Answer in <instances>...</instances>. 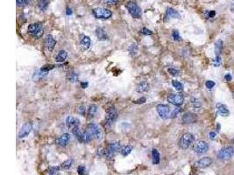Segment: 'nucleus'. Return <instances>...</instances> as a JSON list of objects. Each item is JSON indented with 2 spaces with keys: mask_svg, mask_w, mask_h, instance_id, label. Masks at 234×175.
Returning a JSON list of instances; mask_svg holds the SVG:
<instances>
[{
  "mask_svg": "<svg viewBox=\"0 0 234 175\" xmlns=\"http://www.w3.org/2000/svg\"><path fill=\"white\" fill-rule=\"evenodd\" d=\"M209 136H210V138H211V139H215L216 137H217V133H216L215 131H211V132L209 133Z\"/></svg>",
  "mask_w": 234,
  "mask_h": 175,
  "instance_id": "8fccbe9b",
  "label": "nucleus"
},
{
  "mask_svg": "<svg viewBox=\"0 0 234 175\" xmlns=\"http://www.w3.org/2000/svg\"><path fill=\"white\" fill-rule=\"evenodd\" d=\"M94 16L99 19H108L112 16V11L105 8H96L93 10Z\"/></svg>",
  "mask_w": 234,
  "mask_h": 175,
  "instance_id": "423d86ee",
  "label": "nucleus"
},
{
  "mask_svg": "<svg viewBox=\"0 0 234 175\" xmlns=\"http://www.w3.org/2000/svg\"><path fill=\"white\" fill-rule=\"evenodd\" d=\"M217 110H218V113H219L220 116H229L230 114V112H229V109H227V107L225 105V104H223V103H217Z\"/></svg>",
  "mask_w": 234,
  "mask_h": 175,
  "instance_id": "a211bd4d",
  "label": "nucleus"
},
{
  "mask_svg": "<svg viewBox=\"0 0 234 175\" xmlns=\"http://www.w3.org/2000/svg\"><path fill=\"white\" fill-rule=\"evenodd\" d=\"M85 171H86V168L83 165H80L78 168H77V173L79 175H84L85 174Z\"/></svg>",
  "mask_w": 234,
  "mask_h": 175,
  "instance_id": "58836bf2",
  "label": "nucleus"
},
{
  "mask_svg": "<svg viewBox=\"0 0 234 175\" xmlns=\"http://www.w3.org/2000/svg\"><path fill=\"white\" fill-rule=\"evenodd\" d=\"M149 89V83L147 82H141L136 87V91L138 93H145Z\"/></svg>",
  "mask_w": 234,
  "mask_h": 175,
  "instance_id": "412c9836",
  "label": "nucleus"
},
{
  "mask_svg": "<svg viewBox=\"0 0 234 175\" xmlns=\"http://www.w3.org/2000/svg\"><path fill=\"white\" fill-rule=\"evenodd\" d=\"M194 152L198 155H202L204 154L205 152H207L209 151V145L207 142L200 140L198 142H196L195 145H194Z\"/></svg>",
  "mask_w": 234,
  "mask_h": 175,
  "instance_id": "9d476101",
  "label": "nucleus"
},
{
  "mask_svg": "<svg viewBox=\"0 0 234 175\" xmlns=\"http://www.w3.org/2000/svg\"><path fill=\"white\" fill-rule=\"evenodd\" d=\"M96 34H97V37H98V40H101V41H105L106 39H108V35L106 33V32L103 28L101 27H98L96 30Z\"/></svg>",
  "mask_w": 234,
  "mask_h": 175,
  "instance_id": "aec40b11",
  "label": "nucleus"
},
{
  "mask_svg": "<svg viewBox=\"0 0 234 175\" xmlns=\"http://www.w3.org/2000/svg\"><path fill=\"white\" fill-rule=\"evenodd\" d=\"M212 64H213V66L216 67V68L219 67L220 64H221V57H220V56H216L214 59H212Z\"/></svg>",
  "mask_w": 234,
  "mask_h": 175,
  "instance_id": "473e14b6",
  "label": "nucleus"
},
{
  "mask_svg": "<svg viewBox=\"0 0 234 175\" xmlns=\"http://www.w3.org/2000/svg\"><path fill=\"white\" fill-rule=\"evenodd\" d=\"M216 16V12L215 11H208L206 12V17L207 19H213Z\"/></svg>",
  "mask_w": 234,
  "mask_h": 175,
  "instance_id": "79ce46f5",
  "label": "nucleus"
},
{
  "mask_svg": "<svg viewBox=\"0 0 234 175\" xmlns=\"http://www.w3.org/2000/svg\"><path fill=\"white\" fill-rule=\"evenodd\" d=\"M223 48H224V42L221 40V39H219L215 42V53H216V56H220V54L223 51Z\"/></svg>",
  "mask_w": 234,
  "mask_h": 175,
  "instance_id": "5701e85b",
  "label": "nucleus"
},
{
  "mask_svg": "<svg viewBox=\"0 0 234 175\" xmlns=\"http://www.w3.org/2000/svg\"><path fill=\"white\" fill-rule=\"evenodd\" d=\"M167 16L168 17V18H170V19H179L181 15H180V13L176 11V10H174L173 8H167Z\"/></svg>",
  "mask_w": 234,
  "mask_h": 175,
  "instance_id": "4be33fe9",
  "label": "nucleus"
},
{
  "mask_svg": "<svg viewBox=\"0 0 234 175\" xmlns=\"http://www.w3.org/2000/svg\"><path fill=\"white\" fill-rule=\"evenodd\" d=\"M126 7L130 15L134 19H139L141 17V9L135 2L129 1L126 3Z\"/></svg>",
  "mask_w": 234,
  "mask_h": 175,
  "instance_id": "f03ea898",
  "label": "nucleus"
},
{
  "mask_svg": "<svg viewBox=\"0 0 234 175\" xmlns=\"http://www.w3.org/2000/svg\"><path fill=\"white\" fill-rule=\"evenodd\" d=\"M86 131L91 135V137H94L97 140H100L103 136L101 130L99 129V127L95 123H90L86 128Z\"/></svg>",
  "mask_w": 234,
  "mask_h": 175,
  "instance_id": "0eeeda50",
  "label": "nucleus"
},
{
  "mask_svg": "<svg viewBox=\"0 0 234 175\" xmlns=\"http://www.w3.org/2000/svg\"><path fill=\"white\" fill-rule=\"evenodd\" d=\"M156 110L158 112L159 116L162 118V119H167L169 117H171V109L168 105L166 104H158L156 106Z\"/></svg>",
  "mask_w": 234,
  "mask_h": 175,
  "instance_id": "1a4fd4ad",
  "label": "nucleus"
},
{
  "mask_svg": "<svg viewBox=\"0 0 234 175\" xmlns=\"http://www.w3.org/2000/svg\"><path fill=\"white\" fill-rule=\"evenodd\" d=\"M191 104H192V106L194 107V108H200L201 107V103L198 101V100L196 99V98H194V97H192L191 99Z\"/></svg>",
  "mask_w": 234,
  "mask_h": 175,
  "instance_id": "f704fd0d",
  "label": "nucleus"
},
{
  "mask_svg": "<svg viewBox=\"0 0 234 175\" xmlns=\"http://www.w3.org/2000/svg\"><path fill=\"white\" fill-rule=\"evenodd\" d=\"M140 33H142L144 35H151V34H153V32L149 29H147V28H146V27H144L140 31Z\"/></svg>",
  "mask_w": 234,
  "mask_h": 175,
  "instance_id": "c03bdc74",
  "label": "nucleus"
},
{
  "mask_svg": "<svg viewBox=\"0 0 234 175\" xmlns=\"http://www.w3.org/2000/svg\"><path fill=\"white\" fill-rule=\"evenodd\" d=\"M217 129H218V130H217L218 131H219V130H220V125H219V123L217 124Z\"/></svg>",
  "mask_w": 234,
  "mask_h": 175,
  "instance_id": "5fc2aeb1",
  "label": "nucleus"
},
{
  "mask_svg": "<svg viewBox=\"0 0 234 175\" xmlns=\"http://www.w3.org/2000/svg\"><path fill=\"white\" fill-rule=\"evenodd\" d=\"M32 130H33V123L31 122L26 123L21 127V129L19 130V138H23V137H26V136H28L31 133Z\"/></svg>",
  "mask_w": 234,
  "mask_h": 175,
  "instance_id": "f8f14e48",
  "label": "nucleus"
},
{
  "mask_svg": "<svg viewBox=\"0 0 234 175\" xmlns=\"http://www.w3.org/2000/svg\"><path fill=\"white\" fill-rule=\"evenodd\" d=\"M181 121L184 124H191V123H195L197 121V116L196 114L192 113V112H187L182 116L181 117Z\"/></svg>",
  "mask_w": 234,
  "mask_h": 175,
  "instance_id": "ddd939ff",
  "label": "nucleus"
},
{
  "mask_svg": "<svg viewBox=\"0 0 234 175\" xmlns=\"http://www.w3.org/2000/svg\"><path fill=\"white\" fill-rule=\"evenodd\" d=\"M179 112H180V109L179 108H175L174 110L172 111V113H171V118H174L175 116H177V115L179 114Z\"/></svg>",
  "mask_w": 234,
  "mask_h": 175,
  "instance_id": "de8ad7c7",
  "label": "nucleus"
},
{
  "mask_svg": "<svg viewBox=\"0 0 234 175\" xmlns=\"http://www.w3.org/2000/svg\"><path fill=\"white\" fill-rule=\"evenodd\" d=\"M118 118V111L117 109L114 106H111L108 108L107 111H106L105 116V123L108 125H112L113 124L115 121Z\"/></svg>",
  "mask_w": 234,
  "mask_h": 175,
  "instance_id": "6e6552de",
  "label": "nucleus"
},
{
  "mask_svg": "<svg viewBox=\"0 0 234 175\" xmlns=\"http://www.w3.org/2000/svg\"><path fill=\"white\" fill-rule=\"evenodd\" d=\"M231 11H232V12H234V2L233 4H232V7H231Z\"/></svg>",
  "mask_w": 234,
  "mask_h": 175,
  "instance_id": "864d4df0",
  "label": "nucleus"
},
{
  "mask_svg": "<svg viewBox=\"0 0 234 175\" xmlns=\"http://www.w3.org/2000/svg\"><path fill=\"white\" fill-rule=\"evenodd\" d=\"M167 71H168V73H169L171 76H177L179 75V70L174 69V68H169V69H167Z\"/></svg>",
  "mask_w": 234,
  "mask_h": 175,
  "instance_id": "c9c22d12",
  "label": "nucleus"
},
{
  "mask_svg": "<svg viewBox=\"0 0 234 175\" xmlns=\"http://www.w3.org/2000/svg\"><path fill=\"white\" fill-rule=\"evenodd\" d=\"M28 32L31 35H33L34 38H40L43 34V28H42V24L41 23H34L31 24L28 26Z\"/></svg>",
  "mask_w": 234,
  "mask_h": 175,
  "instance_id": "39448f33",
  "label": "nucleus"
},
{
  "mask_svg": "<svg viewBox=\"0 0 234 175\" xmlns=\"http://www.w3.org/2000/svg\"><path fill=\"white\" fill-rule=\"evenodd\" d=\"M38 6L40 8V10L41 11H46L47 9V6H48V2L46 0H40L39 1Z\"/></svg>",
  "mask_w": 234,
  "mask_h": 175,
  "instance_id": "c756f323",
  "label": "nucleus"
},
{
  "mask_svg": "<svg viewBox=\"0 0 234 175\" xmlns=\"http://www.w3.org/2000/svg\"><path fill=\"white\" fill-rule=\"evenodd\" d=\"M132 146H131V145H126V146H123L122 148H120L119 152H120V154L122 156L126 157L127 155H129V154L132 152Z\"/></svg>",
  "mask_w": 234,
  "mask_h": 175,
  "instance_id": "a878e982",
  "label": "nucleus"
},
{
  "mask_svg": "<svg viewBox=\"0 0 234 175\" xmlns=\"http://www.w3.org/2000/svg\"><path fill=\"white\" fill-rule=\"evenodd\" d=\"M234 156V147L232 145H227L223 147L218 152V159L221 160H229Z\"/></svg>",
  "mask_w": 234,
  "mask_h": 175,
  "instance_id": "7ed1b4c3",
  "label": "nucleus"
},
{
  "mask_svg": "<svg viewBox=\"0 0 234 175\" xmlns=\"http://www.w3.org/2000/svg\"><path fill=\"white\" fill-rule=\"evenodd\" d=\"M128 52L131 55H135L138 53V45L136 43H132L128 47Z\"/></svg>",
  "mask_w": 234,
  "mask_h": 175,
  "instance_id": "c85d7f7f",
  "label": "nucleus"
},
{
  "mask_svg": "<svg viewBox=\"0 0 234 175\" xmlns=\"http://www.w3.org/2000/svg\"><path fill=\"white\" fill-rule=\"evenodd\" d=\"M172 85L177 91H182L183 90V85L178 81H175V80L172 81Z\"/></svg>",
  "mask_w": 234,
  "mask_h": 175,
  "instance_id": "7c9ffc66",
  "label": "nucleus"
},
{
  "mask_svg": "<svg viewBox=\"0 0 234 175\" xmlns=\"http://www.w3.org/2000/svg\"><path fill=\"white\" fill-rule=\"evenodd\" d=\"M205 86H206V88L208 89H212L214 88V86H215V82H213V81H207L206 82H205Z\"/></svg>",
  "mask_w": 234,
  "mask_h": 175,
  "instance_id": "37998d69",
  "label": "nucleus"
},
{
  "mask_svg": "<svg viewBox=\"0 0 234 175\" xmlns=\"http://www.w3.org/2000/svg\"><path fill=\"white\" fill-rule=\"evenodd\" d=\"M98 111V106L96 104H91L89 109H88V116L90 118H92L94 117V116L96 115Z\"/></svg>",
  "mask_w": 234,
  "mask_h": 175,
  "instance_id": "bb28decb",
  "label": "nucleus"
},
{
  "mask_svg": "<svg viewBox=\"0 0 234 175\" xmlns=\"http://www.w3.org/2000/svg\"><path fill=\"white\" fill-rule=\"evenodd\" d=\"M66 14H67L68 16L71 15V14H72V10H71V9H70L69 7L66 8Z\"/></svg>",
  "mask_w": 234,
  "mask_h": 175,
  "instance_id": "3c124183",
  "label": "nucleus"
},
{
  "mask_svg": "<svg viewBox=\"0 0 234 175\" xmlns=\"http://www.w3.org/2000/svg\"><path fill=\"white\" fill-rule=\"evenodd\" d=\"M55 66L54 65H45V66H43L41 69H40V71L41 72H48V71H50L51 69H53Z\"/></svg>",
  "mask_w": 234,
  "mask_h": 175,
  "instance_id": "e433bc0d",
  "label": "nucleus"
},
{
  "mask_svg": "<svg viewBox=\"0 0 234 175\" xmlns=\"http://www.w3.org/2000/svg\"><path fill=\"white\" fill-rule=\"evenodd\" d=\"M31 2V0H17V5L18 6H25L28 5Z\"/></svg>",
  "mask_w": 234,
  "mask_h": 175,
  "instance_id": "4c0bfd02",
  "label": "nucleus"
},
{
  "mask_svg": "<svg viewBox=\"0 0 234 175\" xmlns=\"http://www.w3.org/2000/svg\"><path fill=\"white\" fill-rule=\"evenodd\" d=\"M91 44V41L90 37H88L86 35H83L82 39H81V40H80V45L82 46V48H83V50H87V49L90 48Z\"/></svg>",
  "mask_w": 234,
  "mask_h": 175,
  "instance_id": "6ab92c4d",
  "label": "nucleus"
},
{
  "mask_svg": "<svg viewBox=\"0 0 234 175\" xmlns=\"http://www.w3.org/2000/svg\"><path fill=\"white\" fill-rule=\"evenodd\" d=\"M69 140H70V135L68 133H63L62 135H60V137H58L56 143L60 147H65L68 145Z\"/></svg>",
  "mask_w": 234,
  "mask_h": 175,
  "instance_id": "f3484780",
  "label": "nucleus"
},
{
  "mask_svg": "<svg viewBox=\"0 0 234 175\" xmlns=\"http://www.w3.org/2000/svg\"><path fill=\"white\" fill-rule=\"evenodd\" d=\"M195 141V137L194 136L191 134V133H184L182 136L180 138L179 140V143H178V145L180 147V149L181 150H186L188 149L190 145H192V144L194 143Z\"/></svg>",
  "mask_w": 234,
  "mask_h": 175,
  "instance_id": "f257e3e1",
  "label": "nucleus"
},
{
  "mask_svg": "<svg viewBox=\"0 0 234 175\" xmlns=\"http://www.w3.org/2000/svg\"><path fill=\"white\" fill-rule=\"evenodd\" d=\"M66 125H67V127H68V129L73 130L80 126V121L76 117L69 116L66 119Z\"/></svg>",
  "mask_w": 234,
  "mask_h": 175,
  "instance_id": "dca6fc26",
  "label": "nucleus"
},
{
  "mask_svg": "<svg viewBox=\"0 0 234 175\" xmlns=\"http://www.w3.org/2000/svg\"><path fill=\"white\" fill-rule=\"evenodd\" d=\"M120 150V143L119 142H113L105 148V156L108 160H112L115 156V154Z\"/></svg>",
  "mask_w": 234,
  "mask_h": 175,
  "instance_id": "20e7f679",
  "label": "nucleus"
},
{
  "mask_svg": "<svg viewBox=\"0 0 234 175\" xmlns=\"http://www.w3.org/2000/svg\"><path fill=\"white\" fill-rule=\"evenodd\" d=\"M172 37L175 41H181V37L180 36V33L177 30H174L172 32Z\"/></svg>",
  "mask_w": 234,
  "mask_h": 175,
  "instance_id": "72a5a7b5",
  "label": "nucleus"
},
{
  "mask_svg": "<svg viewBox=\"0 0 234 175\" xmlns=\"http://www.w3.org/2000/svg\"><path fill=\"white\" fill-rule=\"evenodd\" d=\"M67 79L71 82H76L78 81V74H76L74 71H71L67 75Z\"/></svg>",
  "mask_w": 234,
  "mask_h": 175,
  "instance_id": "cd10ccee",
  "label": "nucleus"
},
{
  "mask_svg": "<svg viewBox=\"0 0 234 175\" xmlns=\"http://www.w3.org/2000/svg\"><path fill=\"white\" fill-rule=\"evenodd\" d=\"M225 80L226 81V82H231L232 80V75L231 74H226L225 76Z\"/></svg>",
  "mask_w": 234,
  "mask_h": 175,
  "instance_id": "09e8293b",
  "label": "nucleus"
},
{
  "mask_svg": "<svg viewBox=\"0 0 234 175\" xmlns=\"http://www.w3.org/2000/svg\"><path fill=\"white\" fill-rule=\"evenodd\" d=\"M212 164V160L210 157H204L195 162V166L198 168L209 167Z\"/></svg>",
  "mask_w": 234,
  "mask_h": 175,
  "instance_id": "4468645a",
  "label": "nucleus"
},
{
  "mask_svg": "<svg viewBox=\"0 0 234 175\" xmlns=\"http://www.w3.org/2000/svg\"><path fill=\"white\" fill-rule=\"evenodd\" d=\"M85 111H86V109H85L84 105H80V106L78 107V109H77V112L81 116H85Z\"/></svg>",
  "mask_w": 234,
  "mask_h": 175,
  "instance_id": "ea45409f",
  "label": "nucleus"
},
{
  "mask_svg": "<svg viewBox=\"0 0 234 175\" xmlns=\"http://www.w3.org/2000/svg\"><path fill=\"white\" fill-rule=\"evenodd\" d=\"M152 163L153 165L160 164V153L156 149H153L152 151Z\"/></svg>",
  "mask_w": 234,
  "mask_h": 175,
  "instance_id": "393cba45",
  "label": "nucleus"
},
{
  "mask_svg": "<svg viewBox=\"0 0 234 175\" xmlns=\"http://www.w3.org/2000/svg\"><path fill=\"white\" fill-rule=\"evenodd\" d=\"M67 57H68V53L65 50H60V51H59V53H57L56 57H55V61H56V62L60 63V62L65 61V60L67 59Z\"/></svg>",
  "mask_w": 234,
  "mask_h": 175,
  "instance_id": "b1692460",
  "label": "nucleus"
},
{
  "mask_svg": "<svg viewBox=\"0 0 234 175\" xmlns=\"http://www.w3.org/2000/svg\"><path fill=\"white\" fill-rule=\"evenodd\" d=\"M167 102L174 106H181L184 102V97L181 94H170L167 96Z\"/></svg>",
  "mask_w": 234,
  "mask_h": 175,
  "instance_id": "9b49d317",
  "label": "nucleus"
},
{
  "mask_svg": "<svg viewBox=\"0 0 234 175\" xmlns=\"http://www.w3.org/2000/svg\"><path fill=\"white\" fill-rule=\"evenodd\" d=\"M58 171H59V167H53L49 168V172L48 173H49V175H54L58 173Z\"/></svg>",
  "mask_w": 234,
  "mask_h": 175,
  "instance_id": "a19ab883",
  "label": "nucleus"
},
{
  "mask_svg": "<svg viewBox=\"0 0 234 175\" xmlns=\"http://www.w3.org/2000/svg\"><path fill=\"white\" fill-rule=\"evenodd\" d=\"M146 97H141L139 99L133 101V103H135V104H142L144 103H146Z\"/></svg>",
  "mask_w": 234,
  "mask_h": 175,
  "instance_id": "49530a36",
  "label": "nucleus"
},
{
  "mask_svg": "<svg viewBox=\"0 0 234 175\" xmlns=\"http://www.w3.org/2000/svg\"><path fill=\"white\" fill-rule=\"evenodd\" d=\"M44 44H45V46L46 47V49L49 51V52H52L53 49L54 48V46L56 45V40L53 39V37L52 35L48 34L45 37V40H44Z\"/></svg>",
  "mask_w": 234,
  "mask_h": 175,
  "instance_id": "2eb2a0df",
  "label": "nucleus"
},
{
  "mask_svg": "<svg viewBox=\"0 0 234 175\" xmlns=\"http://www.w3.org/2000/svg\"><path fill=\"white\" fill-rule=\"evenodd\" d=\"M89 86V83L87 82H81V87L83 88V89H86L87 87Z\"/></svg>",
  "mask_w": 234,
  "mask_h": 175,
  "instance_id": "603ef678",
  "label": "nucleus"
},
{
  "mask_svg": "<svg viewBox=\"0 0 234 175\" xmlns=\"http://www.w3.org/2000/svg\"><path fill=\"white\" fill-rule=\"evenodd\" d=\"M72 164H73V160H65L62 164H61V168L62 169H65V170H68L69 168L72 167Z\"/></svg>",
  "mask_w": 234,
  "mask_h": 175,
  "instance_id": "2f4dec72",
  "label": "nucleus"
},
{
  "mask_svg": "<svg viewBox=\"0 0 234 175\" xmlns=\"http://www.w3.org/2000/svg\"><path fill=\"white\" fill-rule=\"evenodd\" d=\"M119 1V0H104V2H105V4H107V5H117Z\"/></svg>",
  "mask_w": 234,
  "mask_h": 175,
  "instance_id": "a18cd8bd",
  "label": "nucleus"
}]
</instances>
